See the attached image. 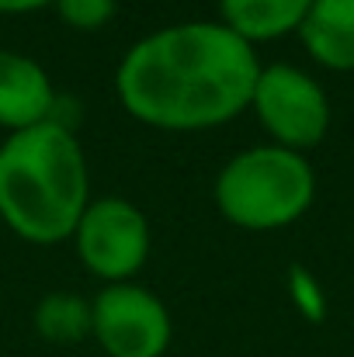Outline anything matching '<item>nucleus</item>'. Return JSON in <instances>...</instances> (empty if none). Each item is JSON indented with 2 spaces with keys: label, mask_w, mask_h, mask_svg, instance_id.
Segmentation results:
<instances>
[{
  "label": "nucleus",
  "mask_w": 354,
  "mask_h": 357,
  "mask_svg": "<svg viewBox=\"0 0 354 357\" xmlns=\"http://www.w3.org/2000/svg\"><path fill=\"white\" fill-rule=\"evenodd\" d=\"M45 3H56V0H0V14H24V10H38Z\"/></svg>",
  "instance_id": "f8f14e48"
},
{
  "label": "nucleus",
  "mask_w": 354,
  "mask_h": 357,
  "mask_svg": "<svg viewBox=\"0 0 354 357\" xmlns=\"http://www.w3.org/2000/svg\"><path fill=\"white\" fill-rule=\"evenodd\" d=\"M87 160L63 121L10 132L0 146V219L28 243L73 236L87 198Z\"/></svg>",
  "instance_id": "f03ea898"
},
{
  "label": "nucleus",
  "mask_w": 354,
  "mask_h": 357,
  "mask_svg": "<svg viewBox=\"0 0 354 357\" xmlns=\"http://www.w3.org/2000/svg\"><path fill=\"white\" fill-rule=\"evenodd\" d=\"M309 7L313 0H219L223 24L250 45L299 31Z\"/></svg>",
  "instance_id": "1a4fd4ad"
},
{
  "label": "nucleus",
  "mask_w": 354,
  "mask_h": 357,
  "mask_svg": "<svg viewBox=\"0 0 354 357\" xmlns=\"http://www.w3.org/2000/svg\"><path fill=\"white\" fill-rule=\"evenodd\" d=\"M260 63L223 21H184L139 38L118 63L125 112L167 132H198L236 119L253 101Z\"/></svg>",
  "instance_id": "f257e3e1"
},
{
  "label": "nucleus",
  "mask_w": 354,
  "mask_h": 357,
  "mask_svg": "<svg viewBox=\"0 0 354 357\" xmlns=\"http://www.w3.org/2000/svg\"><path fill=\"white\" fill-rule=\"evenodd\" d=\"M250 108L257 112L260 125L274 135V146L295 153L323 142L330 128V101L323 87L306 70L288 63L260 66Z\"/></svg>",
  "instance_id": "20e7f679"
},
{
  "label": "nucleus",
  "mask_w": 354,
  "mask_h": 357,
  "mask_svg": "<svg viewBox=\"0 0 354 357\" xmlns=\"http://www.w3.org/2000/svg\"><path fill=\"white\" fill-rule=\"evenodd\" d=\"M299 35L316 63L354 70V0H313Z\"/></svg>",
  "instance_id": "6e6552de"
},
{
  "label": "nucleus",
  "mask_w": 354,
  "mask_h": 357,
  "mask_svg": "<svg viewBox=\"0 0 354 357\" xmlns=\"http://www.w3.org/2000/svg\"><path fill=\"white\" fill-rule=\"evenodd\" d=\"M73 239L84 267L108 284L128 281L149 257V222L125 198L91 202L73 229Z\"/></svg>",
  "instance_id": "423d86ee"
},
{
  "label": "nucleus",
  "mask_w": 354,
  "mask_h": 357,
  "mask_svg": "<svg viewBox=\"0 0 354 357\" xmlns=\"http://www.w3.org/2000/svg\"><path fill=\"white\" fill-rule=\"evenodd\" d=\"M56 10L66 24H73L80 31H94L112 21L115 0H56Z\"/></svg>",
  "instance_id": "9b49d317"
},
{
  "label": "nucleus",
  "mask_w": 354,
  "mask_h": 357,
  "mask_svg": "<svg viewBox=\"0 0 354 357\" xmlns=\"http://www.w3.org/2000/svg\"><path fill=\"white\" fill-rule=\"evenodd\" d=\"M316 195V174L309 160L285 146H253L236 153L216 177L219 212L253 233L281 229L295 222Z\"/></svg>",
  "instance_id": "7ed1b4c3"
},
{
  "label": "nucleus",
  "mask_w": 354,
  "mask_h": 357,
  "mask_svg": "<svg viewBox=\"0 0 354 357\" xmlns=\"http://www.w3.org/2000/svg\"><path fill=\"white\" fill-rule=\"evenodd\" d=\"M91 333L108 357H163L174 326L167 305L153 291L118 281L94 295Z\"/></svg>",
  "instance_id": "39448f33"
},
{
  "label": "nucleus",
  "mask_w": 354,
  "mask_h": 357,
  "mask_svg": "<svg viewBox=\"0 0 354 357\" xmlns=\"http://www.w3.org/2000/svg\"><path fill=\"white\" fill-rule=\"evenodd\" d=\"M35 330L49 344H77L91 333V302L73 291H52L35 305Z\"/></svg>",
  "instance_id": "9d476101"
},
{
  "label": "nucleus",
  "mask_w": 354,
  "mask_h": 357,
  "mask_svg": "<svg viewBox=\"0 0 354 357\" xmlns=\"http://www.w3.org/2000/svg\"><path fill=\"white\" fill-rule=\"evenodd\" d=\"M56 91L49 73L21 52L0 49V128L24 132L31 125L52 121Z\"/></svg>",
  "instance_id": "0eeeda50"
}]
</instances>
